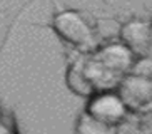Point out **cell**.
Masks as SVG:
<instances>
[{
	"label": "cell",
	"mask_w": 152,
	"mask_h": 134,
	"mask_svg": "<svg viewBox=\"0 0 152 134\" xmlns=\"http://www.w3.org/2000/svg\"><path fill=\"white\" fill-rule=\"evenodd\" d=\"M52 29L64 44L70 45L79 54H92L99 47L94 25H90L79 10H57L52 18Z\"/></svg>",
	"instance_id": "obj_1"
},
{
	"label": "cell",
	"mask_w": 152,
	"mask_h": 134,
	"mask_svg": "<svg viewBox=\"0 0 152 134\" xmlns=\"http://www.w3.org/2000/svg\"><path fill=\"white\" fill-rule=\"evenodd\" d=\"M127 102L115 89H99L87 97L85 111L90 112L94 117L102 121L104 124L110 126L114 129H119V126L124 124L129 117Z\"/></svg>",
	"instance_id": "obj_2"
},
{
	"label": "cell",
	"mask_w": 152,
	"mask_h": 134,
	"mask_svg": "<svg viewBox=\"0 0 152 134\" xmlns=\"http://www.w3.org/2000/svg\"><path fill=\"white\" fill-rule=\"evenodd\" d=\"M95 59L102 64L104 67H107L110 72L117 74L119 77H124L125 74H129L130 67L135 60V55L132 50L125 44H122L121 40H107L105 44L99 45L97 49L92 52Z\"/></svg>",
	"instance_id": "obj_3"
},
{
	"label": "cell",
	"mask_w": 152,
	"mask_h": 134,
	"mask_svg": "<svg viewBox=\"0 0 152 134\" xmlns=\"http://www.w3.org/2000/svg\"><path fill=\"white\" fill-rule=\"evenodd\" d=\"M117 39L127 45L135 55L151 54V18L129 17L121 24Z\"/></svg>",
	"instance_id": "obj_4"
},
{
	"label": "cell",
	"mask_w": 152,
	"mask_h": 134,
	"mask_svg": "<svg viewBox=\"0 0 152 134\" xmlns=\"http://www.w3.org/2000/svg\"><path fill=\"white\" fill-rule=\"evenodd\" d=\"M119 92L129 107H140L152 101V80L135 74H125L119 82Z\"/></svg>",
	"instance_id": "obj_5"
},
{
	"label": "cell",
	"mask_w": 152,
	"mask_h": 134,
	"mask_svg": "<svg viewBox=\"0 0 152 134\" xmlns=\"http://www.w3.org/2000/svg\"><path fill=\"white\" fill-rule=\"evenodd\" d=\"M85 55L87 54H80L77 59H74V62L69 64L65 72V82L74 94L87 99L92 92H95V89L85 72Z\"/></svg>",
	"instance_id": "obj_6"
},
{
	"label": "cell",
	"mask_w": 152,
	"mask_h": 134,
	"mask_svg": "<svg viewBox=\"0 0 152 134\" xmlns=\"http://www.w3.org/2000/svg\"><path fill=\"white\" fill-rule=\"evenodd\" d=\"M75 131L80 134H109V133H114L115 129L104 124L102 121H99L97 117H94L90 112H87L84 109L77 117Z\"/></svg>",
	"instance_id": "obj_7"
},
{
	"label": "cell",
	"mask_w": 152,
	"mask_h": 134,
	"mask_svg": "<svg viewBox=\"0 0 152 134\" xmlns=\"http://www.w3.org/2000/svg\"><path fill=\"white\" fill-rule=\"evenodd\" d=\"M130 74L145 77V79L152 80V54H145V55H137L130 67Z\"/></svg>",
	"instance_id": "obj_8"
},
{
	"label": "cell",
	"mask_w": 152,
	"mask_h": 134,
	"mask_svg": "<svg viewBox=\"0 0 152 134\" xmlns=\"http://www.w3.org/2000/svg\"><path fill=\"white\" fill-rule=\"evenodd\" d=\"M151 54H152V18H151Z\"/></svg>",
	"instance_id": "obj_9"
}]
</instances>
